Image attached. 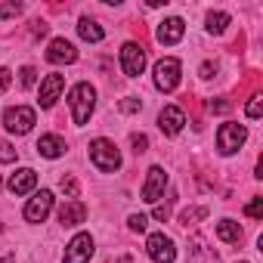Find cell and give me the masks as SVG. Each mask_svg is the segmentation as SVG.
Wrapping results in <instances>:
<instances>
[{
  "label": "cell",
  "mask_w": 263,
  "mask_h": 263,
  "mask_svg": "<svg viewBox=\"0 0 263 263\" xmlns=\"http://www.w3.org/2000/svg\"><path fill=\"white\" fill-rule=\"evenodd\" d=\"M108 263H130V257H121V260H108Z\"/></svg>",
  "instance_id": "36"
},
{
  "label": "cell",
  "mask_w": 263,
  "mask_h": 263,
  "mask_svg": "<svg viewBox=\"0 0 263 263\" xmlns=\"http://www.w3.org/2000/svg\"><path fill=\"white\" fill-rule=\"evenodd\" d=\"M50 211H53V192L41 189V192L25 204V220H28V223H44Z\"/></svg>",
  "instance_id": "9"
},
{
  "label": "cell",
  "mask_w": 263,
  "mask_h": 263,
  "mask_svg": "<svg viewBox=\"0 0 263 263\" xmlns=\"http://www.w3.org/2000/svg\"><path fill=\"white\" fill-rule=\"evenodd\" d=\"M140 105H143V102H140L137 96H127V99H121V102H118V108H121V111H140Z\"/></svg>",
  "instance_id": "29"
},
{
  "label": "cell",
  "mask_w": 263,
  "mask_h": 263,
  "mask_svg": "<svg viewBox=\"0 0 263 263\" xmlns=\"http://www.w3.org/2000/svg\"><path fill=\"white\" fill-rule=\"evenodd\" d=\"M146 254H149L155 263H174V260H177V248H174V241H171L164 232H152V235H149Z\"/></svg>",
  "instance_id": "7"
},
{
  "label": "cell",
  "mask_w": 263,
  "mask_h": 263,
  "mask_svg": "<svg viewBox=\"0 0 263 263\" xmlns=\"http://www.w3.org/2000/svg\"><path fill=\"white\" fill-rule=\"evenodd\" d=\"M127 226L134 229V232H146V226H149V217H146V214H130Z\"/></svg>",
  "instance_id": "26"
},
{
  "label": "cell",
  "mask_w": 263,
  "mask_h": 263,
  "mask_svg": "<svg viewBox=\"0 0 263 263\" xmlns=\"http://www.w3.org/2000/svg\"><path fill=\"white\" fill-rule=\"evenodd\" d=\"M183 31H186L183 19L171 16V19H164V22L158 25V41H161V44H177V41L183 37Z\"/></svg>",
  "instance_id": "16"
},
{
  "label": "cell",
  "mask_w": 263,
  "mask_h": 263,
  "mask_svg": "<svg viewBox=\"0 0 263 263\" xmlns=\"http://www.w3.org/2000/svg\"><path fill=\"white\" fill-rule=\"evenodd\" d=\"M90 257H93V235L78 232L65 248V263H90Z\"/></svg>",
  "instance_id": "8"
},
{
  "label": "cell",
  "mask_w": 263,
  "mask_h": 263,
  "mask_svg": "<svg viewBox=\"0 0 263 263\" xmlns=\"http://www.w3.org/2000/svg\"><path fill=\"white\" fill-rule=\"evenodd\" d=\"M59 189H62L68 198H78V192H81V186H78V180H74L71 174H65V177L59 180Z\"/></svg>",
  "instance_id": "23"
},
{
  "label": "cell",
  "mask_w": 263,
  "mask_h": 263,
  "mask_svg": "<svg viewBox=\"0 0 263 263\" xmlns=\"http://www.w3.org/2000/svg\"><path fill=\"white\" fill-rule=\"evenodd\" d=\"M245 214H248L251 220H260V217H263V198H260V195H254V198L245 204Z\"/></svg>",
  "instance_id": "24"
},
{
  "label": "cell",
  "mask_w": 263,
  "mask_h": 263,
  "mask_svg": "<svg viewBox=\"0 0 263 263\" xmlns=\"http://www.w3.org/2000/svg\"><path fill=\"white\" fill-rule=\"evenodd\" d=\"M78 34H81L84 41H90V44H99V41L105 37V31L99 28V22H93V19H87V16L78 22Z\"/></svg>",
  "instance_id": "20"
},
{
  "label": "cell",
  "mask_w": 263,
  "mask_h": 263,
  "mask_svg": "<svg viewBox=\"0 0 263 263\" xmlns=\"http://www.w3.org/2000/svg\"><path fill=\"white\" fill-rule=\"evenodd\" d=\"M217 238L220 241H229V245H238L241 241V226L235 220H220L217 223Z\"/></svg>",
  "instance_id": "18"
},
{
  "label": "cell",
  "mask_w": 263,
  "mask_h": 263,
  "mask_svg": "<svg viewBox=\"0 0 263 263\" xmlns=\"http://www.w3.org/2000/svg\"><path fill=\"white\" fill-rule=\"evenodd\" d=\"M245 140H248V130H245V124L226 121V124L217 130V149H220L223 155H232V152H238Z\"/></svg>",
  "instance_id": "4"
},
{
  "label": "cell",
  "mask_w": 263,
  "mask_h": 263,
  "mask_svg": "<svg viewBox=\"0 0 263 263\" xmlns=\"http://www.w3.org/2000/svg\"><path fill=\"white\" fill-rule=\"evenodd\" d=\"M68 105H71V121L78 127H84L93 115V105H96V90L90 84H74L71 93H68Z\"/></svg>",
  "instance_id": "1"
},
{
  "label": "cell",
  "mask_w": 263,
  "mask_h": 263,
  "mask_svg": "<svg viewBox=\"0 0 263 263\" xmlns=\"http://www.w3.org/2000/svg\"><path fill=\"white\" fill-rule=\"evenodd\" d=\"M34 186H37V174H34L31 167H22V171H16V174L10 177V192H13V195H28Z\"/></svg>",
  "instance_id": "14"
},
{
  "label": "cell",
  "mask_w": 263,
  "mask_h": 263,
  "mask_svg": "<svg viewBox=\"0 0 263 263\" xmlns=\"http://www.w3.org/2000/svg\"><path fill=\"white\" fill-rule=\"evenodd\" d=\"M214 71H217V65H211V62L201 65V78H214Z\"/></svg>",
  "instance_id": "34"
},
{
  "label": "cell",
  "mask_w": 263,
  "mask_h": 263,
  "mask_svg": "<svg viewBox=\"0 0 263 263\" xmlns=\"http://www.w3.org/2000/svg\"><path fill=\"white\" fill-rule=\"evenodd\" d=\"M204 217H208V208H186V211H180V226L189 229V226H195Z\"/></svg>",
  "instance_id": "21"
},
{
  "label": "cell",
  "mask_w": 263,
  "mask_h": 263,
  "mask_svg": "<svg viewBox=\"0 0 263 263\" xmlns=\"http://www.w3.org/2000/svg\"><path fill=\"white\" fill-rule=\"evenodd\" d=\"M84 220H87V208H84L81 201L68 198V201L59 208V223H62V226H78V223H84Z\"/></svg>",
  "instance_id": "15"
},
{
  "label": "cell",
  "mask_w": 263,
  "mask_h": 263,
  "mask_svg": "<svg viewBox=\"0 0 263 263\" xmlns=\"http://www.w3.org/2000/svg\"><path fill=\"white\" fill-rule=\"evenodd\" d=\"M183 124H186V115H183L180 105H164V108L158 111V127H161V134L177 137L180 130H183Z\"/></svg>",
  "instance_id": "10"
},
{
  "label": "cell",
  "mask_w": 263,
  "mask_h": 263,
  "mask_svg": "<svg viewBox=\"0 0 263 263\" xmlns=\"http://www.w3.org/2000/svg\"><path fill=\"white\" fill-rule=\"evenodd\" d=\"M19 13H22V4H4V7H0V16H4V19H13Z\"/></svg>",
  "instance_id": "30"
},
{
  "label": "cell",
  "mask_w": 263,
  "mask_h": 263,
  "mask_svg": "<svg viewBox=\"0 0 263 263\" xmlns=\"http://www.w3.org/2000/svg\"><path fill=\"white\" fill-rule=\"evenodd\" d=\"M263 115V102L260 99H251L248 102V118H260Z\"/></svg>",
  "instance_id": "31"
},
{
  "label": "cell",
  "mask_w": 263,
  "mask_h": 263,
  "mask_svg": "<svg viewBox=\"0 0 263 263\" xmlns=\"http://www.w3.org/2000/svg\"><path fill=\"white\" fill-rule=\"evenodd\" d=\"M90 161H93L102 174H111V171L121 167V152H118V146H115L111 140L99 137V140L90 143Z\"/></svg>",
  "instance_id": "2"
},
{
  "label": "cell",
  "mask_w": 263,
  "mask_h": 263,
  "mask_svg": "<svg viewBox=\"0 0 263 263\" xmlns=\"http://www.w3.org/2000/svg\"><path fill=\"white\" fill-rule=\"evenodd\" d=\"M34 74H37V71H34L31 65H25V68L19 71V81H22V87H25V90H28V87H34Z\"/></svg>",
  "instance_id": "28"
},
{
  "label": "cell",
  "mask_w": 263,
  "mask_h": 263,
  "mask_svg": "<svg viewBox=\"0 0 263 263\" xmlns=\"http://www.w3.org/2000/svg\"><path fill=\"white\" fill-rule=\"evenodd\" d=\"M226 25H229V13H211L208 16V31L211 34H223Z\"/></svg>",
  "instance_id": "22"
},
{
  "label": "cell",
  "mask_w": 263,
  "mask_h": 263,
  "mask_svg": "<svg viewBox=\"0 0 263 263\" xmlns=\"http://www.w3.org/2000/svg\"><path fill=\"white\" fill-rule=\"evenodd\" d=\"M0 229H4V226H0Z\"/></svg>",
  "instance_id": "37"
},
{
  "label": "cell",
  "mask_w": 263,
  "mask_h": 263,
  "mask_svg": "<svg viewBox=\"0 0 263 263\" xmlns=\"http://www.w3.org/2000/svg\"><path fill=\"white\" fill-rule=\"evenodd\" d=\"M16 158H19V152H16L7 140H0V164H13Z\"/></svg>",
  "instance_id": "25"
},
{
  "label": "cell",
  "mask_w": 263,
  "mask_h": 263,
  "mask_svg": "<svg viewBox=\"0 0 263 263\" xmlns=\"http://www.w3.org/2000/svg\"><path fill=\"white\" fill-rule=\"evenodd\" d=\"M13 260H16V257H13V254H7L4 260H0V263H13Z\"/></svg>",
  "instance_id": "35"
},
{
  "label": "cell",
  "mask_w": 263,
  "mask_h": 263,
  "mask_svg": "<svg viewBox=\"0 0 263 263\" xmlns=\"http://www.w3.org/2000/svg\"><path fill=\"white\" fill-rule=\"evenodd\" d=\"M34 124H37V115L28 105H13V108L4 111V127L10 130V134H16V137H25Z\"/></svg>",
  "instance_id": "3"
},
{
  "label": "cell",
  "mask_w": 263,
  "mask_h": 263,
  "mask_svg": "<svg viewBox=\"0 0 263 263\" xmlns=\"http://www.w3.org/2000/svg\"><path fill=\"white\" fill-rule=\"evenodd\" d=\"M74 59H78V50H74V44H71V41H65V37L50 41L47 62H53V65H71Z\"/></svg>",
  "instance_id": "11"
},
{
  "label": "cell",
  "mask_w": 263,
  "mask_h": 263,
  "mask_svg": "<svg viewBox=\"0 0 263 263\" xmlns=\"http://www.w3.org/2000/svg\"><path fill=\"white\" fill-rule=\"evenodd\" d=\"M121 68H124L127 78H140L146 71V50L140 44H134V41L124 44L121 47Z\"/></svg>",
  "instance_id": "6"
},
{
  "label": "cell",
  "mask_w": 263,
  "mask_h": 263,
  "mask_svg": "<svg viewBox=\"0 0 263 263\" xmlns=\"http://www.w3.org/2000/svg\"><path fill=\"white\" fill-rule=\"evenodd\" d=\"M34 149H37V155H44V158H59V155L65 152V140L56 137V134H47V137L37 140Z\"/></svg>",
  "instance_id": "17"
},
{
  "label": "cell",
  "mask_w": 263,
  "mask_h": 263,
  "mask_svg": "<svg viewBox=\"0 0 263 263\" xmlns=\"http://www.w3.org/2000/svg\"><path fill=\"white\" fill-rule=\"evenodd\" d=\"M155 87L161 93H174L180 87V59L174 56H164L158 65H155Z\"/></svg>",
  "instance_id": "5"
},
{
  "label": "cell",
  "mask_w": 263,
  "mask_h": 263,
  "mask_svg": "<svg viewBox=\"0 0 263 263\" xmlns=\"http://www.w3.org/2000/svg\"><path fill=\"white\" fill-rule=\"evenodd\" d=\"M164 186H167V174H164V167H158V164L149 167V180H146V186H143V201L155 204V201L161 198Z\"/></svg>",
  "instance_id": "12"
},
{
  "label": "cell",
  "mask_w": 263,
  "mask_h": 263,
  "mask_svg": "<svg viewBox=\"0 0 263 263\" xmlns=\"http://www.w3.org/2000/svg\"><path fill=\"white\" fill-rule=\"evenodd\" d=\"M10 81H13V74H10V68H0V96L7 93V87H10Z\"/></svg>",
  "instance_id": "32"
},
{
  "label": "cell",
  "mask_w": 263,
  "mask_h": 263,
  "mask_svg": "<svg viewBox=\"0 0 263 263\" xmlns=\"http://www.w3.org/2000/svg\"><path fill=\"white\" fill-rule=\"evenodd\" d=\"M62 87H65V78L62 74H47V81L41 84V105L44 108H53L56 105V99H59V93H62Z\"/></svg>",
  "instance_id": "13"
},
{
  "label": "cell",
  "mask_w": 263,
  "mask_h": 263,
  "mask_svg": "<svg viewBox=\"0 0 263 263\" xmlns=\"http://www.w3.org/2000/svg\"><path fill=\"white\" fill-rule=\"evenodd\" d=\"M229 108H232V102H226V99H217V102H214V99H211V111H220V115H223V111H229Z\"/></svg>",
  "instance_id": "33"
},
{
  "label": "cell",
  "mask_w": 263,
  "mask_h": 263,
  "mask_svg": "<svg viewBox=\"0 0 263 263\" xmlns=\"http://www.w3.org/2000/svg\"><path fill=\"white\" fill-rule=\"evenodd\" d=\"M189 263H217V257L204 248V238L201 235H195L192 245H189Z\"/></svg>",
  "instance_id": "19"
},
{
  "label": "cell",
  "mask_w": 263,
  "mask_h": 263,
  "mask_svg": "<svg viewBox=\"0 0 263 263\" xmlns=\"http://www.w3.org/2000/svg\"><path fill=\"white\" fill-rule=\"evenodd\" d=\"M130 146H134L137 155H143V152L149 149V137H143V134H130Z\"/></svg>",
  "instance_id": "27"
}]
</instances>
